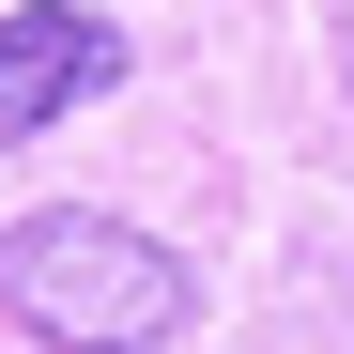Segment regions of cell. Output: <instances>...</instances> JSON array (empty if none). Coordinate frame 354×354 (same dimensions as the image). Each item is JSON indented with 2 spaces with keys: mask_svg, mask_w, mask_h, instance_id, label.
Segmentation results:
<instances>
[{
  "mask_svg": "<svg viewBox=\"0 0 354 354\" xmlns=\"http://www.w3.org/2000/svg\"><path fill=\"white\" fill-rule=\"evenodd\" d=\"M124 77V31L93 16V0H31V16H0V139H46L62 108H93Z\"/></svg>",
  "mask_w": 354,
  "mask_h": 354,
  "instance_id": "2",
  "label": "cell"
},
{
  "mask_svg": "<svg viewBox=\"0 0 354 354\" xmlns=\"http://www.w3.org/2000/svg\"><path fill=\"white\" fill-rule=\"evenodd\" d=\"M185 308H201V277L124 216L62 201V216L0 231V324H31L46 354H154V339H185Z\"/></svg>",
  "mask_w": 354,
  "mask_h": 354,
  "instance_id": "1",
  "label": "cell"
}]
</instances>
